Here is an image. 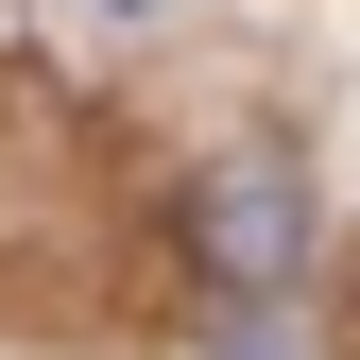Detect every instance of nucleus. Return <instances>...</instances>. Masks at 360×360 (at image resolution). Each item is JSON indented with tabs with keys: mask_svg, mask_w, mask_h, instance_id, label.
Listing matches in <instances>:
<instances>
[{
	"mask_svg": "<svg viewBox=\"0 0 360 360\" xmlns=\"http://www.w3.org/2000/svg\"><path fill=\"white\" fill-rule=\"evenodd\" d=\"M189 257H206L223 292H275L292 257H309V155H275V138L223 155L206 189H189Z\"/></svg>",
	"mask_w": 360,
	"mask_h": 360,
	"instance_id": "1",
	"label": "nucleus"
},
{
	"mask_svg": "<svg viewBox=\"0 0 360 360\" xmlns=\"http://www.w3.org/2000/svg\"><path fill=\"white\" fill-rule=\"evenodd\" d=\"M86 18H172V0H86Z\"/></svg>",
	"mask_w": 360,
	"mask_h": 360,
	"instance_id": "2",
	"label": "nucleus"
}]
</instances>
